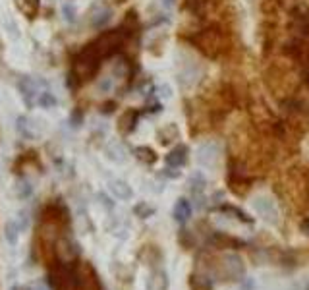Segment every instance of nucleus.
I'll return each instance as SVG.
<instances>
[{"label":"nucleus","instance_id":"obj_1","mask_svg":"<svg viewBox=\"0 0 309 290\" xmlns=\"http://www.w3.org/2000/svg\"><path fill=\"white\" fill-rule=\"evenodd\" d=\"M101 54L93 48V45H89L87 48H83L79 52V56L76 58V64H74V74L77 76L79 81H87L95 76V72L99 70V64H101Z\"/></svg>","mask_w":309,"mask_h":290},{"label":"nucleus","instance_id":"obj_2","mask_svg":"<svg viewBox=\"0 0 309 290\" xmlns=\"http://www.w3.org/2000/svg\"><path fill=\"white\" fill-rule=\"evenodd\" d=\"M15 85H17V91H19V95H21L25 107H29V109L37 103L39 93L45 91V87H48V83H45L43 80H39V78H35V76H23V78L17 80Z\"/></svg>","mask_w":309,"mask_h":290},{"label":"nucleus","instance_id":"obj_3","mask_svg":"<svg viewBox=\"0 0 309 290\" xmlns=\"http://www.w3.org/2000/svg\"><path fill=\"white\" fill-rule=\"evenodd\" d=\"M120 47H122V33H120V29L103 33V35L93 43V48H95L103 58H105V56H110V54L116 52Z\"/></svg>","mask_w":309,"mask_h":290},{"label":"nucleus","instance_id":"obj_4","mask_svg":"<svg viewBox=\"0 0 309 290\" xmlns=\"http://www.w3.org/2000/svg\"><path fill=\"white\" fill-rule=\"evenodd\" d=\"M191 41L207 54L215 56L218 50H220V33L215 31V29H207V31H201L199 35L191 37Z\"/></svg>","mask_w":309,"mask_h":290},{"label":"nucleus","instance_id":"obj_5","mask_svg":"<svg viewBox=\"0 0 309 290\" xmlns=\"http://www.w3.org/2000/svg\"><path fill=\"white\" fill-rule=\"evenodd\" d=\"M253 209L261 215V219L269 221V223H277V217H278V211L275 207V203L269 199V197H255L253 199Z\"/></svg>","mask_w":309,"mask_h":290},{"label":"nucleus","instance_id":"obj_6","mask_svg":"<svg viewBox=\"0 0 309 290\" xmlns=\"http://www.w3.org/2000/svg\"><path fill=\"white\" fill-rule=\"evenodd\" d=\"M110 19H112V10H110L108 6L97 4V6L93 8V12H91V25H93L95 29L105 27Z\"/></svg>","mask_w":309,"mask_h":290},{"label":"nucleus","instance_id":"obj_7","mask_svg":"<svg viewBox=\"0 0 309 290\" xmlns=\"http://www.w3.org/2000/svg\"><path fill=\"white\" fill-rule=\"evenodd\" d=\"M108 190L112 192V195H114V197L124 199V201L134 197V190H132V186H130L128 182H124V180H118V178H112V180L108 182Z\"/></svg>","mask_w":309,"mask_h":290},{"label":"nucleus","instance_id":"obj_8","mask_svg":"<svg viewBox=\"0 0 309 290\" xmlns=\"http://www.w3.org/2000/svg\"><path fill=\"white\" fill-rule=\"evenodd\" d=\"M191 211H193L191 201L185 199V197H180V199L176 201L174 209H172V215H174V219H176L178 223H185V221L191 217Z\"/></svg>","mask_w":309,"mask_h":290},{"label":"nucleus","instance_id":"obj_9","mask_svg":"<svg viewBox=\"0 0 309 290\" xmlns=\"http://www.w3.org/2000/svg\"><path fill=\"white\" fill-rule=\"evenodd\" d=\"M197 161L203 166H213L216 162V145L205 144L197 149Z\"/></svg>","mask_w":309,"mask_h":290},{"label":"nucleus","instance_id":"obj_10","mask_svg":"<svg viewBox=\"0 0 309 290\" xmlns=\"http://www.w3.org/2000/svg\"><path fill=\"white\" fill-rule=\"evenodd\" d=\"M21 232H23V228L19 226L17 219L6 221V225H4V238H6V242H8L10 246H15V244L19 242V234H21Z\"/></svg>","mask_w":309,"mask_h":290},{"label":"nucleus","instance_id":"obj_11","mask_svg":"<svg viewBox=\"0 0 309 290\" xmlns=\"http://www.w3.org/2000/svg\"><path fill=\"white\" fill-rule=\"evenodd\" d=\"M187 149L184 147V145H178V147H174L168 155H166V164L168 166H174V168H178V166H182L184 162H185V159H187Z\"/></svg>","mask_w":309,"mask_h":290},{"label":"nucleus","instance_id":"obj_12","mask_svg":"<svg viewBox=\"0 0 309 290\" xmlns=\"http://www.w3.org/2000/svg\"><path fill=\"white\" fill-rule=\"evenodd\" d=\"M14 192L17 195V199L25 201V199H29L33 195V184L27 178H17L15 184H14Z\"/></svg>","mask_w":309,"mask_h":290},{"label":"nucleus","instance_id":"obj_13","mask_svg":"<svg viewBox=\"0 0 309 290\" xmlns=\"http://www.w3.org/2000/svg\"><path fill=\"white\" fill-rule=\"evenodd\" d=\"M15 6L27 17H35V14L39 12V0H15Z\"/></svg>","mask_w":309,"mask_h":290},{"label":"nucleus","instance_id":"obj_14","mask_svg":"<svg viewBox=\"0 0 309 290\" xmlns=\"http://www.w3.org/2000/svg\"><path fill=\"white\" fill-rule=\"evenodd\" d=\"M15 130L19 136H23L25 140H31L35 134H33V128H31V122L27 116H17L15 118Z\"/></svg>","mask_w":309,"mask_h":290},{"label":"nucleus","instance_id":"obj_15","mask_svg":"<svg viewBox=\"0 0 309 290\" xmlns=\"http://www.w3.org/2000/svg\"><path fill=\"white\" fill-rule=\"evenodd\" d=\"M105 153H107V159H110L112 162H124L126 161V151L118 144H110L105 149Z\"/></svg>","mask_w":309,"mask_h":290},{"label":"nucleus","instance_id":"obj_16","mask_svg":"<svg viewBox=\"0 0 309 290\" xmlns=\"http://www.w3.org/2000/svg\"><path fill=\"white\" fill-rule=\"evenodd\" d=\"M56 97H54V93H50L48 89H45V91H41L39 93V97H37V105L41 107V109H54L56 107Z\"/></svg>","mask_w":309,"mask_h":290},{"label":"nucleus","instance_id":"obj_17","mask_svg":"<svg viewBox=\"0 0 309 290\" xmlns=\"http://www.w3.org/2000/svg\"><path fill=\"white\" fill-rule=\"evenodd\" d=\"M62 17H64V21H68V23H74V21L77 19V10L74 8V4H70V2L62 4Z\"/></svg>","mask_w":309,"mask_h":290},{"label":"nucleus","instance_id":"obj_18","mask_svg":"<svg viewBox=\"0 0 309 290\" xmlns=\"http://www.w3.org/2000/svg\"><path fill=\"white\" fill-rule=\"evenodd\" d=\"M114 87V76H107V78H101L97 81V89L99 93H110Z\"/></svg>","mask_w":309,"mask_h":290},{"label":"nucleus","instance_id":"obj_19","mask_svg":"<svg viewBox=\"0 0 309 290\" xmlns=\"http://www.w3.org/2000/svg\"><path fill=\"white\" fill-rule=\"evenodd\" d=\"M136 153H138V157H139V159H145L147 162H153L154 159H156L153 151H151V149H147V147H139V149H136Z\"/></svg>","mask_w":309,"mask_h":290},{"label":"nucleus","instance_id":"obj_20","mask_svg":"<svg viewBox=\"0 0 309 290\" xmlns=\"http://www.w3.org/2000/svg\"><path fill=\"white\" fill-rule=\"evenodd\" d=\"M185 2H187V8L193 14H201L205 10V0H185Z\"/></svg>","mask_w":309,"mask_h":290},{"label":"nucleus","instance_id":"obj_21","mask_svg":"<svg viewBox=\"0 0 309 290\" xmlns=\"http://www.w3.org/2000/svg\"><path fill=\"white\" fill-rule=\"evenodd\" d=\"M156 97H160V99H170V97H172L170 85H166V83L158 85V87H156Z\"/></svg>","mask_w":309,"mask_h":290},{"label":"nucleus","instance_id":"obj_22","mask_svg":"<svg viewBox=\"0 0 309 290\" xmlns=\"http://www.w3.org/2000/svg\"><path fill=\"white\" fill-rule=\"evenodd\" d=\"M136 213H138V215H141V217H151V215L154 213V209L153 207H147L145 203H139V205L136 207Z\"/></svg>","mask_w":309,"mask_h":290},{"label":"nucleus","instance_id":"obj_23","mask_svg":"<svg viewBox=\"0 0 309 290\" xmlns=\"http://www.w3.org/2000/svg\"><path fill=\"white\" fill-rule=\"evenodd\" d=\"M99 199L103 201V205H105V207H108V209H112V207H114V203H110V199H108L105 193H99Z\"/></svg>","mask_w":309,"mask_h":290},{"label":"nucleus","instance_id":"obj_24","mask_svg":"<svg viewBox=\"0 0 309 290\" xmlns=\"http://www.w3.org/2000/svg\"><path fill=\"white\" fill-rule=\"evenodd\" d=\"M253 289H255L253 281H251V279H247V281H246V285H242V289L240 290H253Z\"/></svg>","mask_w":309,"mask_h":290},{"label":"nucleus","instance_id":"obj_25","mask_svg":"<svg viewBox=\"0 0 309 290\" xmlns=\"http://www.w3.org/2000/svg\"><path fill=\"white\" fill-rule=\"evenodd\" d=\"M72 122H74V126H79V122H81V114H79V113H74V114H72Z\"/></svg>","mask_w":309,"mask_h":290},{"label":"nucleus","instance_id":"obj_26","mask_svg":"<svg viewBox=\"0 0 309 290\" xmlns=\"http://www.w3.org/2000/svg\"><path fill=\"white\" fill-rule=\"evenodd\" d=\"M162 4H164L166 8H172V6H174V0H162Z\"/></svg>","mask_w":309,"mask_h":290},{"label":"nucleus","instance_id":"obj_27","mask_svg":"<svg viewBox=\"0 0 309 290\" xmlns=\"http://www.w3.org/2000/svg\"><path fill=\"white\" fill-rule=\"evenodd\" d=\"M10 290H21V289H19V287H12Z\"/></svg>","mask_w":309,"mask_h":290}]
</instances>
